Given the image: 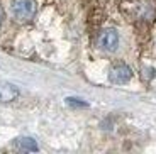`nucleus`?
Returning <instances> with one entry per match:
<instances>
[{"instance_id":"nucleus-1","label":"nucleus","mask_w":156,"mask_h":154,"mask_svg":"<svg viewBox=\"0 0 156 154\" xmlns=\"http://www.w3.org/2000/svg\"><path fill=\"white\" fill-rule=\"evenodd\" d=\"M36 9L34 0H12L10 14L19 22H27L36 16Z\"/></svg>"},{"instance_id":"nucleus-2","label":"nucleus","mask_w":156,"mask_h":154,"mask_svg":"<svg viewBox=\"0 0 156 154\" xmlns=\"http://www.w3.org/2000/svg\"><path fill=\"white\" fill-rule=\"evenodd\" d=\"M97 46L104 53H114L119 47V34L115 29H104L97 37Z\"/></svg>"},{"instance_id":"nucleus-3","label":"nucleus","mask_w":156,"mask_h":154,"mask_svg":"<svg viewBox=\"0 0 156 154\" xmlns=\"http://www.w3.org/2000/svg\"><path fill=\"white\" fill-rule=\"evenodd\" d=\"M131 76H133V73H131L129 66L122 65V63L115 65V66L112 68V71H110V80H112L114 83H117V85L127 83V81L131 80Z\"/></svg>"},{"instance_id":"nucleus-4","label":"nucleus","mask_w":156,"mask_h":154,"mask_svg":"<svg viewBox=\"0 0 156 154\" xmlns=\"http://www.w3.org/2000/svg\"><path fill=\"white\" fill-rule=\"evenodd\" d=\"M19 96V90L10 83H0V102H12Z\"/></svg>"},{"instance_id":"nucleus-5","label":"nucleus","mask_w":156,"mask_h":154,"mask_svg":"<svg viewBox=\"0 0 156 154\" xmlns=\"http://www.w3.org/2000/svg\"><path fill=\"white\" fill-rule=\"evenodd\" d=\"M0 22H2V16H0Z\"/></svg>"}]
</instances>
